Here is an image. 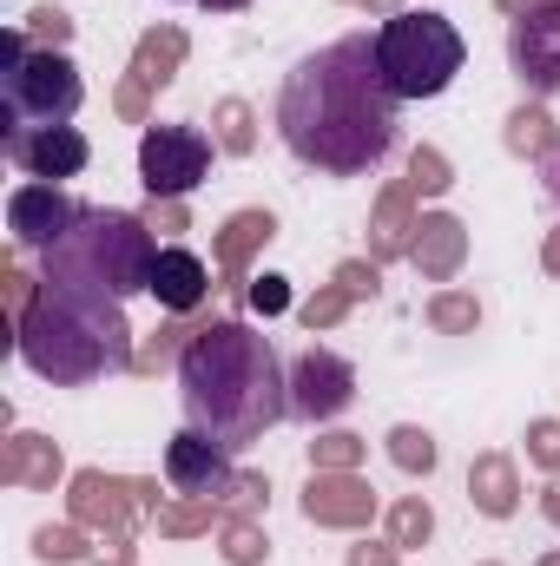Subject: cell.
<instances>
[{"mask_svg":"<svg viewBox=\"0 0 560 566\" xmlns=\"http://www.w3.org/2000/svg\"><path fill=\"white\" fill-rule=\"evenodd\" d=\"M396 106L403 99L383 86L376 40L370 33H343V40L303 53L283 73L278 133L297 165L330 171V178H363L396 145Z\"/></svg>","mask_w":560,"mask_h":566,"instance_id":"6da1fadb","label":"cell"},{"mask_svg":"<svg viewBox=\"0 0 560 566\" xmlns=\"http://www.w3.org/2000/svg\"><path fill=\"white\" fill-rule=\"evenodd\" d=\"M178 396H185V422L238 454L290 416V369L278 363L271 336H258L238 316H218L185 336Z\"/></svg>","mask_w":560,"mask_h":566,"instance_id":"7a4b0ae2","label":"cell"},{"mask_svg":"<svg viewBox=\"0 0 560 566\" xmlns=\"http://www.w3.org/2000/svg\"><path fill=\"white\" fill-rule=\"evenodd\" d=\"M13 349L40 382L86 389L100 376L133 369V323L113 296H73V290L40 283V296L13 323Z\"/></svg>","mask_w":560,"mask_h":566,"instance_id":"3957f363","label":"cell"},{"mask_svg":"<svg viewBox=\"0 0 560 566\" xmlns=\"http://www.w3.org/2000/svg\"><path fill=\"white\" fill-rule=\"evenodd\" d=\"M152 264H158V244H152L145 218L86 205L80 224L46 251L40 283L73 290V296H113V303H126V296L152 290Z\"/></svg>","mask_w":560,"mask_h":566,"instance_id":"277c9868","label":"cell"},{"mask_svg":"<svg viewBox=\"0 0 560 566\" xmlns=\"http://www.w3.org/2000/svg\"><path fill=\"white\" fill-rule=\"evenodd\" d=\"M86 106V80L73 66L66 46H33L27 27H7L0 40V133H46V126H73V113Z\"/></svg>","mask_w":560,"mask_h":566,"instance_id":"5b68a950","label":"cell"},{"mask_svg":"<svg viewBox=\"0 0 560 566\" xmlns=\"http://www.w3.org/2000/svg\"><path fill=\"white\" fill-rule=\"evenodd\" d=\"M468 60V40L435 7H403L376 27V66L396 99H442Z\"/></svg>","mask_w":560,"mask_h":566,"instance_id":"8992f818","label":"cell"},{"mask_svg":"<svg viewBox=\"0 0 560 566\" xmlns=\"http://www.w3.org/2000/svg\"><path fill=\"white\" fill-rule=\"evenodd\" d=\"M211 171V139L198 126H145L139 139V185L152 198H185Z\"/></svg>","mask_w":560,"mask_h":566,"instance_id":"52a82bcc","label":"cell"},{"mask_svg":"<svg viewBox=\"0 0 560 566\" xmlns=\"http://www.w3.org/2000/svg\"><path fill=\"white\" fill-rule=\"evenodd\" d=\"M508 66L535 99L560 93V0H528L508 20Z\"/></svg>","mask_w":560,"mask_h":566,"instance_id":"ba28073f","label":"cell"},{"mask_svg":"<svg viewBox=\"0 0 560 566\" xmlns=\"http://www.w3.org/2000/svg\"><path fill=\"white\" fill-rule=\"evenodd\" d=\"M356 402V369L336 349H303L290 363V416L297 422H336Z\"/></svg>","mask_w":560,"mask_h":566,"instance_id":"9c48e42d","label":"cell"},{"mask_svg":"<svg viewBox=\"0 0 560 566\" xmlns=\"http://www.w3.org/2000/svg\"><path fill=\"white\" fill-rule=\"evenodd\" d=\"M165 481H172L178 494H191V501H218V494L238 488V474H231V448L211 441L205 428L185 422L172 441H165Z\"/></svg>","mask_w":560,"mask_h":566,"instance_id":"30bf717a","label":"cell"},{"mask_svg":"<svg viewBox=\"0 0 560 566\" xmlns=\"http://www.w3.org/2000/svg\"><path fill=\"white\" fill-rule=\"evenodd\" d=\"M0 151L13 171L53 185V178H80L93 165V139L80 126H46V133H0Z\"/></svg>","mask_w":560,"mask_h":566,"instance_id":"8fae6325","label":"cell"},{"mask_svg":"<svg viewBox=\"0 0 560 566\" xmlns=\"http://www.w3.org/2000/svg\"><path fill=\"white\" fill-rule=\"evenodd\" d=\"M86 205H73L60 185H13L7 191V231L20 251H53L73 224H80Z\"/></svg>","mask_w":560,"mask_h":566,"instance_id":"7c38bea8","label":"cell"},{"mask_svg":"<svg viewBox=\"0 0 560 566\" xmlns=\"http://www.w3.org/2000/svg\"><path fill=\"white\" fill-rule=\"evenodd\" d=\"M205 290H211V271H205L198 251H185V244H165V251H158V264H152V296H158V310L185 316V310L205 303Z\"/></svg>","mask_w":560,"mask_h":566,"instance_id":"4fadbf2b","label":"cell"},{"mask_svg":"<svg viewBox=\"0 0 560 566\" xmlns=\"http://www.w3.org/2000/svg\"><path fill=\"white\" fill-rule=\"evenodd\" d=\"M60 474V448L40 434H13L7 441V481H53Z\"/></svg>","mask_w":560,"mask_h":566,"instance_id":"5bb4252c","label":"cell"},{"mask_svg":"<svg viewBox=\"0 0 560 566\" xmlns=\"http://www.w3.org/2000/svg\"><path fill=\"white\" fill-rule=\"evenodd\" d=\"M390 454H396V468H409V474H428V468H435V441H428L422 428H396V434H390Z\"/></svg>","mask_w":560,"mask_h":566,"instance_id":"9a60e30c","label":"cell"},{"mask_svg":"<svg viewBox=\"0 0 560 566\" xmlns=\"http://www.w3.org/2000/svg\"><path fill=\"white\" fill-rule=\"evenodd\" d=\"M390 527H396V547H422V541H428V527H435V514H428L422 501H403Z\"/></svg>","mask_w":560,"mask_h":566,"instance_id":"2e32d148","label":"cell"},{"mask_svg":"<svg viewBox=\"0 0 560 566\" xmlns=\"http://www.w3.org/2000/svg\"><path fill=\"white\" fill-rule=\"evenodd\" d=\"M27 33H33L40 46H66V33H73V20H66L60 7H33V13H27Z\"/></svg>","mask_w":560,"mask_h":566,"instance_id":"e0dca14e","label":"cell"},{"mask_svg":"<svg viewBox=\"0 0 560 566\" xmlns=\"http://www.w3.org/2000/svg\"><path fill=\"white\" fill-rule=\"evenodd\" d=\"M33 554H40V560H80L86 547H80L73 527H40V534H33Z\"/></svg>","mask_w":560,"mask_h":566,"instance_id":"ac0fdd59","label":"cell"},{"mask_svg":"<svg viewBox=\"0 0 560 566\" xmlns=\"http://www.w3.org/2000/svg\"><path fill=\"white\" fill-rule=\"evenodd\" d=\"M251 303H258L265 316H278L283 303H290V290H283V277H258V283H251Z\"/></svg>","mask_w":560,"mask_h":566,"instance_id":"d6986e66","label":"cell"},{"mask_svg":"<svg viewBox=\"0 0 560 566\" xmlns=\"http://www.w3.org/2000/svg\"><path fill=\"white\" fill-rule=\"evenodd\" d=\"M416 185H422V191H448V171H442V158L416 151Z\"/></svg>","mask_w":560,"mask_h":566,"instance_id":"ffe728a7","label":"cell"},{"mask_svg":"<svg viewBox=\"0 0 560 566\" xmlns=\"http://www.w3.org/2000/svg\"><path fill=\"white\" fill-rule=\"evenodd\" d=\"M225 554H231V560H238V566H251V560H258V554H265V541H258V534H251V527H238V534H231V547H225Z\"/></svg>","mask_w":560,"mask_h":566,"instance_id":"44dd1931","label":"cell"},{"mask_svg":"<svg viewBox=\"0 0 560 566\" xmlns=\"http://www.w3.org/2000/svg\"><path fill=\"white\" fill-rule=\"evenodd\" d=\"M225 145H231V151H245V145H251V126H245V106H225Z\"/></svg>","mask_w":560,"mask_h":566,"instance_id":"7402d4cb","label":"cell"},{"mask_svg":"<svg viewBox=\"0 0 560 566\" xmlns=\"http://www.w3.org/2000/svg\"><path fill=\"white\" fill-rule=\"evenodd\" d=\"M435 323H442V329H462V323H475V303H455V296H448V303H435Z\"/></svg>","mask_w":560,"mask_h":566,"instance_id":"603a6c76","label":"cell"},{"mask_svg":"<svg viewBox=\"0 0 560 566\" xmlns=\"http://www.w3.org/2000/svg\"><path fill=\"white\" fill-rule=\"evenodd\" d=\"M350 566H396V560H390V554H370V547H356V554H350Z\"/></svg>","mask_w":560,"mask_h":566,"instance_id":"cb8c5ba5","label":"cell"},{"mask_svg":"<svg viewBox=\"0 0 560 566\" xmlns=\"http://www.w3.org/2000/svg\"><path fill=\"white\" fill-rule=\"evenodd\" d=\"M198 7H211V13H238V7H251V0H198Z\"/></svg>","mask_w":560,"mask_h":566,"instance_id":"d4e9b609","label":"cell"},{"mask_svg":"<svg viewBox=\"0 0 560 566\" xmlns=\"http://www.w3.org/2000/svg\"><path fill=\"white\" fill-rule=\"evenodd\" d=\"M548 198H560V158H548Z\"/></svg>","mask_w":560,"mask_h":566,"instance_id":"484cf974","label":"cell"},{"mask_svg":"<svg viewBox=\"0 0 560 566\" xmlns=\"http://www.w3.org/2000/svg\"><path fill=\"white\" fill-rule=\"evenodd\" d=\"M541 566H560V554H554V560H541Z\"/></svg>","mask_w":560,"mask_h":566,"instance_id":"4316f807","label":"cell"}]
</instances>
